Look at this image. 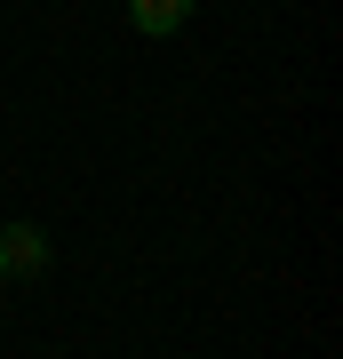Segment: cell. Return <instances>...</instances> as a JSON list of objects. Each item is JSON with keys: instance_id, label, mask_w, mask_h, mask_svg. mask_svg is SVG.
I'll list each match as a JSON object with an SVG mask.
<instances>
[{"instance_id": "1", "label": "cell", "mask_w": 343, "mask_h": 359, "mask_svg": "<svg viewBox=\"0 0 343 359\" xmlns=\"http://www.w3.org/2000/svg\"><path fill=\"white\" fill-rule=\"evenodd\" d=\"M48 271V231L40 224H0V280H40Z\"/></svg>"}, {"instance_id": "2", "label": "cell", "mask_w": 343, "mask_h": 359, "mask_svg": "<svg viewBox=\"0 0 343 359\" xmlns=\"http://www.w3.org/2000/svg\"><path fill=\"white\" fill-rule=\"evenodd\" d=\"M191 8H200V0H128V25H136L144 40H168V32L191 25Z\"/></svg>"}]
</instances>
